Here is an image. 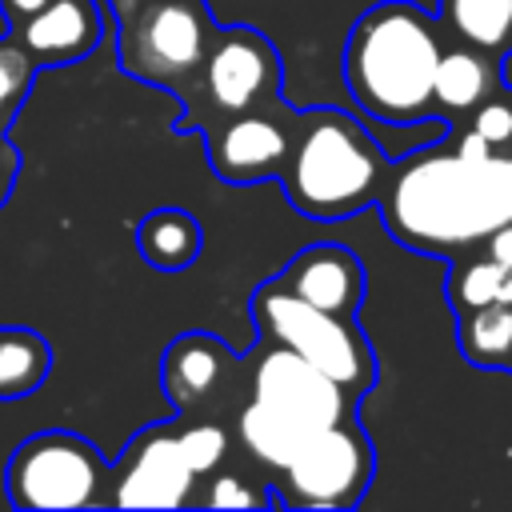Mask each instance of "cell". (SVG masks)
I'll use <instances>...</instances> for the list:
<instances>
[{
  "instance_id": "obj_1",
  "label": "cell",
  "mask_w": 512,
  "mask_h": 512,
  "mask_svg": "<svg viewBox=\"0 0 512 512\" xmlns=\"http://www.w3.org/2000/svg\"><path fill=\"white\" fill-rule=\"evenodd\" d=\"M436 20L408 4L384 0L368 8L344 48V80L356 104L380 124H412L432 116V84L440 64Z\"/></svg>"
},
{
  "instance_id": "obj_2",
  "label": "cell",
  "mask_w": 512,
  "mask_h": 512,
  "mask_svg": "<svg viewBox=\"0 0 512 512\" xmlns=\"http://www.w3.org/2000/svg\"><path fill=\"white\" fill-rule=\"evenodd\" d=\"M384 160V148L352 116L320 108L308 116L296 148L288 152V200L316 220L348 216L372 200Z\"/></svg>"
},
{
  "instance_id": "obj_3",
  "label": "cell",
  "mask_w": 512,
  "mask_h": 512,
  "mask_svg": "<svg viewBox=\"0 0 512 512\" xmlns=\"http://www.w3.org/2000/svg\"><path fill=\"white\" fill-rule=\"evenodd\" d=\"M252 316L268 340L300 352L308 364L328 372L348 396H360L364 388H372V376H376L372 344L348 316H336L300 300L280 280H268L256 288Z\"/></svg>"
},
{
  "instance_id": "obj_4",
  "label": "cell",
  "mask_w": 512,
  "mask_h": 512,
  "mask_svg": "<svg viewBox=\"0 0 512 512\" xmlns=\"http://www.w3.org/2000/svg\"><path fill=\"white\" fill-rule=\"evenodd\" d=\"M100 484H104V460L96 444L64 428L28 436L4 468L8 504L32 512L100 504Z\"/></svg>"
},
{
  "instance_id": "obj_5",
  "label": "cell",
  "mask_w": 512,
  "mask_h": 512,
  "mask_svg": "<svg viewBox=\"0 0 512 512\" xmlns=\"http://www.w3.org/2000/svg\"><path fill=\"white\" fill-rule=\"evenodd\" d=\"M120 20L124 72L152 84H176L204 68V56L220 32L200 0H148Z\"/></svg>"
},
{
  "instance_id": "obj_6",
  "label": "cell",
  "mask_w": 512,
  "mask_h": 512,
  "mask_svg": "<svg viewBox=\"0 0 512 512\" xmlns=\"http://www.w3.org/2000/svg\"><path fill=\"white\" fill-rule=\"evenodd\" d=\"M372 480V440L340 420L304 440L284 468L288 508H356Z\"/></svg>"
},
{
  "instance_id": "obj_7",
  "label": "cell",
  "mask_w": 512,
  "mask_h": 512,
  "mask_svg": "<svg viewBox=\"0 0 512 512\" xmlns=\"http://www.w3.org/2000/svg\"><path fill=\"white\" fill-rule=\"evenodd\" d=\"M252 396L268 404L276 416H284L292 428H300L304 436H316L348 420V392L328 372H320L284 344L260 352L252 372Z\"/></svg>"
},
{
  "instance_id": "obj_8",
  "label": "cell",
  "mask_w": 512,
  "mask_h": 512,
  "mask_svg": "<svg viewBox=\"0 0 512 512\" xmlns=\"http://www.w3.org/2000/svg\"><path fill=\"white\" fill-rule=\"evenodd\" d=\"M280 84L276 48L252 28H220L204 56V92L228 116L252 112L272 100Z\"/></svg>"
},
{
  "instance_id": "obj_9",
  "label": "cell",
  "mask_w": 512,
  "mask_h": 512,
  "mask_svg": "<svg viewBox=\"0 0 512 512\" xmlns=\"http://www.w3.org/2000/svg\"><path fill=\"white\" fill-rule=\"evenodd\" d=\"M192 484H196V472L188 468V460L180 452V436L172 428H148V432L132 436L128 452L120 460L112 504H120V508H180L192 500Z\"/></svg>"
},
{
  "instance_id": "obj_10",
  "label": "cell",
  "mask_w": 512,
  "mask_h": 512,
  "mask_svg": "<svg viewBox=\"0 0 512 512\" xmlns=\"http://www.w3.org/2000/svg\"><path fill=\"white\" fill-rule=\"evenodd\" d=\"M32 64H72L84 60L104 36L100 0H48L36 16L12 28Z\"/></svg>"
},
{
  "instance_id": "obj_11",
  "label": "cell",
  "mask_w": 512,
  "mask_h": 512,
  "mask_svg": "<svg viewBox=\"0 0 512 512\" xmlns=\"http://www.w3.org/2000/svg\"><path fill=\"white\" fill-rule=\"evenodd\" d=\"M288 128L272 116L240 112L212 136V168L228 184H248L280 172L288 164Z\"/></svg>"
},
{
  "instance_id": "obj_12",
  "label": "cell",
  "mask_w": 512,
  "mask_h": 512,
  "mask_svg": "<svg viewBox=\"0 0 512 512\" xmlns=\"http://www.w3.org/2000/svg\"><path fill=\"white\" fill-rule=\"evenodd\" d=\"M276 280L300 300L336 316H352L364 296V268L344 244H312L296 252Z\"/></svg>"
},
{
  "instance_id": "obj_13",
  "label": "cell",
  "mask_w": 512,
  "mask_h": 512,
  "mask_svg": "<svg viewBox=\"0 0 512 512\" xmlns=\"http://www.w3.org/2000/svg\"><path fill=\"white\" fill-rule=\"evenodd\" d=\"M228 364H232V352L208 332H188L172 340L160 364V380L172 408H192L196 400H204L220 384Z\"/></svg>"
},
{
  "instance_id": "obj_14",
  "label": "cell",
  "mask_w": 512,
  "mask_h": 512,
  "mask_svg": "<svg viewBox=\"0 0 512 512\" xmlns=\"http://www.w3.org/2000/svg\"><path fill=\"white\" fill-rule=\"evenodd\" d=\"M200 224L184 208H156L136 224V248L144 264L160 272H180L200 256Z\"/></svg>"
},
{
  "instance_id": "obj_15",
  "label": "cell",
  "mask_w": 512,
  "mask_h": 512,
  "mask_svg": "<svg viewBox=\"0 0 512 512\" xmlns=\"http://www.w3.org/2000/svg\"><path fill=\"white\" fill-rule=\"evenodd\" d=\"M496 84V68L488 60V52L464 44V48H448L440 52L436 64V84H432V100L448 112H476L488 92Z\"/></svg>"
},
{
  "instance_id": "obj_16",
  "label": "cell",
  "mask_w": 512,
  "mask_h": 512,
  "mask_svg": "<svg viewBox=\"0 0 512 512\" xmlns=\"http://www.w3.org/2000/svg\"><path fill=\"white\" fill-rule=\"evenodd\" d=\"M444 24L488 56L512 52V0H440Z\"/></svg>"
},
{
  "instance_id": "obj_17",
  "label": "cell",
  "mask_w": 512,
  "mask_h": 512,
  "mask_svg": "<svg viewBox=\"0 0 512 512\" xmlns=\"http://www.w3.org/2000/svg\"><path fill=\"white\" fill-rule=\"evenodd\" d=\"M52 348L32 328H0V400H20L44 384Z\"/></svg>"
},
{
  "instance_id": "obj_18",
  "label": "cell",
  "mask_w": 512,
  "mask_h": 512,
  "mask_svg": "<svg viewBox=\"0 0 512 512\" xmlns=\"http://www.w3.org/2000/svg\"><path fill=\"white\" fill-rule=\"evenodd\" d=\"M240 436H244V444L252 448V456L260 460V464H268V468H288V460L304 448V432L300 428H292L284 416H276L268 404H260L256 396L248 400V408L240 412Z\"/></svg>"
},
{
  "instance_id": "obj_19",
  "label": "cell",
  "mask_w": 512,
  "mask_h": 512,
  "mask_svg": "<svg viewBox=\"0 0 512 512\" xmlns=\"http://www.w3.org/2000/svg\"><path fill=\"white\" fill-rule=\"evenodd\" d=\"M460 348L472 364H508L512 360V304H484L460 320Z\"/></svg>"
},
{
  "instance_id": "obj_20",
  "label": "cell",
  "mask_w": 512,
  "mask_h": 512,
  "mask_svg": "<svg viewBox=\"0 0 512 512\" xmlns=\"http://www.w3.org/2000/svg\"><path fill=\"white\" fill-rule=\"evenodd\" d=\"M504 264H496L492 256L488 260H472L464 268L452 272V284H448V296H452V308L464 316L472 308H484V304H496L500 296V284H504Z\"/></svg>"
},
{
  "instance_id": "obj_21",
  "label": "cell",
  "mask_w": 512,
  "mask_h": 512,
  "mask_svg": "<svg viewBox=\"0 0 512 512\" xmlns=\"http://www.w3.org/2000/svg\"><path fill=\"white\" fill-rule=\"evenodd\" d=\"M176 436H180V452H184V460H188V468L196 476L212 472L228 452V436H224L220 424H192V428H184Z\"/></svg>"
},
{
  "instance_id": "obj_22",
  "label": "cell",
  "mask_w": 512,
  "mask_h": 512,
  "mask_svg": "<svg viewBox=\"0 0 512 512\" xmlns=\"http://www.w3.org/2000/svg\"><path fill=\"white\" fill-rule=\"evenodd\" d=\"M472 128L492 144V148H504L512 144V104L508 100H484L472 116Z\"/></svg>"
},
{
  "instance_id": "obj_23",
  "label": "cell",
  "mask_w": 512,
  "mask_h": 512,
  "mask_svg": "<svg viewBox=\"0 0 512 512\" xmlns=\"http://www.w3.org/2000/svg\"><path fill=\"white\" fill-rule=\"evenodd\" d=\"M28 68H32V56L20 44L16 48H0V112L20 100V92L28 84Z\"/></svg>"
},
{
  "instance_id": "obj_24",
  "label": "cell",
  "mask_w": 512,
  "mask_h": 512,
  "mask_svg": "<svg viewBox=\"0 0 512 512\" xmlns=\"http://www.w3.org/2000/svg\"><path fill=\"white\" fill-rule=\"evenodd\" d=\"M212 508H264L272 504V492H252L244 480L236 476H216L212 480V492L204 496Z\"/></svg>"
},
{
  "instance_id": "obj_25",
  "label": "cell",
  "mask_w": 512,
  "mask_h": 512,
  "mask_svg": "<svg viewBox=\"0 0 512 512\" xmlns=\"http://www.w3.org/2000/svg\"><path fill=\"white\" fill-rule=\"evenodd\" d=\"M456 156H460V160H468V164H484V160H492V144L472 128V132H464V136H460Z\"/></svg>"
},
{
  "instance_id": "obj_26",
  "label": "cell",
  "mask_w": 512,
  "mask_h": 512,
  "mask_svg": "<svg viewBox=\"0 0 512 512\" xmlns=\"http://www.w3.org/2000/svg\"><path fill=\"white\" fill-rule=\"evenodd\" d=\"M488 256L504 268H512V220H504L500 228L488 232Z\"/></svg>"
},
{
  "instance_id": "obj_27",
  "label": "cell",
  "mask_w": 512,
  "mask_h": 512,
  "mask_svg": "<svg viewBox=\"0 0 512 512\" xmlns=\"http://www.w3.org/2000/svg\"><path fill=\"white\" fill-rule=\"evenodd\" d=\"M44 4H48V0H0V12H4V20H8V28H16V24H24L28 16H36Z\"/></svg>"
},
{
  "instance_id": "obj_28",
  "label": "cell",
  "mask_w": 512,
  "mask_h": 512,
  "mask_svg": "<svg viewBox=\"0 0 512 512\" xmlns=\"http://www.w3.org/2000/svg\"><path fill=\"white\" fill-rule=\"evenodd\" d=\"M12 176H16V152L0 144V204H4L8 188H12Z\"/></svg>"
},
{
  "instance_id": "obj_29",
  "label": "cell",
  "mask_w": 512,
  "mask_h": 512,
  "mask_svg": "<svg viewBox=\"0 0 512 512\" xmlns=\"http://www.w3.org/2000/svg\"><path fill=\"white\" fill-rule=\"evenodd\" d=\"M500 304H512V268L504 272V284H500V296H496Z\"/></svg>"
},
{
  "instance_id": "obj_30",
  "label": "cell",
  "mask_w": 512,
  "mask_h": 512,
  "mask_svg": "<svg viewBox=\"0 0 512 512\" xmlns=\"http://www.w3.org/2000/svg\"><path fill=\"white\" fill-rule=\"evenodd\" d=\"M140 4H148V0H116V12L124 16V12H132V8H140Z\"/></svg>"
}]
</instances>
